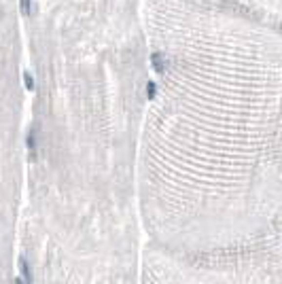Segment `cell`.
<instances>
[{"mask_svg":"<svg viewBox=\"0 0 282 284\" xmlns=\"http://www.w3.org/2000/svg\"><path fill=\"white\" fill-rule=\"evenodd\" d=\"M28 149H30V157H36V134L34 132H30L28 134Z\"/></svg>","mask_w":282,"mask_h":284,"instance_id":"cell-1","label":"cell"},{"mask_svg":"<svg viewBox=\"0 0 282 284\" xmlns=\"http://www.w3.org/2000/svg\"><path fill=\"white\" fill-rule=\"evenodd\" d=\"M151 62H153V66H155L157 70H163V62L168 64V59H163V56H159V53H153V56H151Z\"/></svg>","mask_w":282,"mask_h":284,"instance_id":"cell-2","label":"cell"},{"mask_svg":"<svg viewBox=\"0 0 282 284\" xmlns=\"http://www.w3.org/2000/svg\"><path fill=\"white\" fill-rule=\"evenodd\" d=\"M20 9L23 15H30L32 13V0H20Z\"/></svg>","mask_w":282,"mask_h":284,"instance_id":"cell-3","label":"cell"},{"mask_svg":"<svg viewBox=\"0 0 282 284\" xmlns=\"http://www.w3.org/2000/svg\"><path fill=\"white\" fill-rule=\"evenodd\" d=\"M23 83H26V89H34V78L30 76V72H23Z\"/></svg>","mask_w":282,"mask_h":284,"instance_id":"cell-4","label":"cell"},{"mask_svg":"<svg viewBox=\"0 0 282 284\" xmlns=\"http://www.w3.org/2000/svg\"><path fill=\"white\" fill-rule=\"evenodd\" d=\"M155 94H157V87L153 85V83H149V85H146V95H149V98H155Z\"/></svg>","mask_w":282,"mask_h":284,"instance_id":"cell-5","label":"cell"}]
</instances>
